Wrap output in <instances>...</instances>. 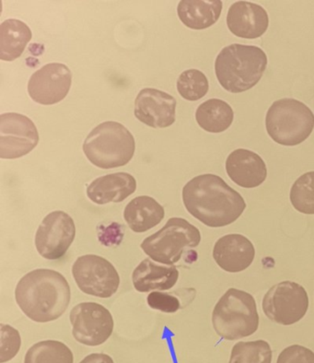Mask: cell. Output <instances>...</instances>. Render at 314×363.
<instances>
[{
	"label": "cell",
	"instance_id": "1",
	"mask_svg": "<svg viewBox=\"0 0 314 363\" xmlns=\"http://www.w3.org/2000/svg\"><path fill=\"white\" fill-rule=\"evenodd\" d=\"M186 211L206 226L221 228L235 223L246 208L241 194L223 178L207 174L191 179L183 189Z\"/></svg>",
	"mask_w": 314,
	"mask_h": 363
},
{
	"label": "cell",
	"instance_id": "2",
	"mask_svg": "<svg viewBox=\"0 0 314 363\" xmlns=\"http://www.w3.org/2000/svg\"><path fill=\"white\" fill-rule=\"evenodd\" d=\"M70 286L62 274L53 269L33 270L20 279L15 299L28 318L49 323L61 318L69 306Z\"/></svg>",
	"mask_w": 314,
	"mask_h": 363
},
{
	"label": "cell",
	"instance_id": "3",
	"mask_svg": "<svg viewBox=\"0 0 314 363\" xmlns=\"http://www.w3.org/2000/svg\"><path fill=\"white\" fill-rule=\"evenodd\" d=\"M267 67V57L254 45L233 44L223 48L215 62V76L225 90L240 94L259 82Z\"/></svg>",
	"mask_w": 314,
	"mask_h": 363
},
{
	"label": "cell",
	"instance_id": "4",
	"mask_svg": "<svg viewBox=\"0 0 314 363\" xmlns=\"http://www.w3.org/2000/svg\"><path fill=\"white\" fill-rule=\"evenodd\" d=\"M133 135L118 122L107 121L94 128L83 143V152L92 164L101 169L122 167L133 159Z\"/></svg>",
	"mask_w": 314,
	"mask_h": 363
},
{
	"label": "cell",
	"instance_id": "5",
	"mask_svg": "<svg viewBox=\"0 0 314 363\" xmlns=\"http://www.w3.org/2000/svg\"><path fill=\"white\" fill-rule=\"evenodd\" d=\"M215 333L226 340H239L252 336L259 327L257 301L248 292L229 289L212 313Z\"/></svg>",
	"mask_w": 314,
	"mask_h": 363
},
{
	"label": "cell",
	"instance_id": "6",
	"mask_svg": "<svg viewBox=\"0 0 314 363\" xmlns=\"http://www.w3.org/2000/svg\"><path fill=\"white\" fill-rule=\"evenodd\" d=\"M266 128L275 143L283 146H297L312 134L314 115L306 104L284 98L275 101L267 111Z\"/></svg>",
	"mask_w": 314,
	"mask_h": 363
},
{
	"label": "cell",
	"instance_id": "7",
	"mask_svg": "<svg viewBox=\"0 0 314 363\" xmlns=\"http://www.w3.org/2000/svg\"><path fill=\"white\" fill-rule=\"evenodd\" d=\"M200 242L198 228L184 218H171L161 230L147 237L140 247L155 262L174 266L186 248H195Z\"/></svg>",
	"mask_w": 314,
	"mask_h": 363
},
{
	"label": "cell",
	"instance_id": "8",
	"mask_svg": "<svg viewBox=\"0 0 314 363\" xmlns=\"http://www.w3.org/2000/svg\"><path fill=\"white\" fill-rule=\"evenodd\" d=\"M262 307L271 321L291 325L305 316L309 309V296L305 289L298 283L282 281L267 292Z\"/></svg>",
	"mask_w": 314,
	"mask_h": 363
},
{
	"label": "cell",
	"instance_id": "9",
	"mask_svg": "<svg viewBox=\"0 0 314 363\" xmlns=\"http://www.w3.org/2000/svg\"><path fill=\"white\" fill-rule=\"evenodd\" d=\"M76 284L83 294L108 299L116 294L120 277L113 264L96 255L79 257L72 266Z\"/></svg>",
	"mask_w": 314,
	"mask_h": 363
},
{
	"label": "cell",
	"instance_id": "10",
	"mask_svg": "<svg viewBox=\"0 0 314 363\" xmlns=\"http://www.w3.org/2000/svg\"><path fill=\"white\" fill-rule=\"evenodd\" d=\"M74 338L82 345H103L113 331L112 313L97 303H82L74 306L69 315Z\"/></svg>",
	"mask_w": 314,
	"mask_h": 363
},
{
	"label": "cell",
	"instance_id": "11",
	"mask_svg": "<svg viewBox=\"0 0 314 363\" xmlns=\"http://www.w3.org/2000/svg\"><path fill=\"white\" fill-rule=\"evenodd\" d=\"M75 236L76 226L73 218L64 211L51 212L36 230V250L45 259H60L66 255Z\"/></svg>",
	"mask_w": 314,
	"mask_h": 363
},
{
	"label": "cell",
	"instance_id": "12",
	"mask_svg": "<svg viewBox=\"0 0 314 363\" xmlns=\"http://www.w3.org/2000/svg\"><path fill=\"white\" fill-rule=\"evenodd\" d=\"M38 143V130L26 116L17 113L0 116V158H21L32 152Z\"/></svg>",
	"mask_w": 314,
	"mask_h": 363
},
{
	"label": "cell",
	"instance_id": "13",
	"mask_svg": "<svg viewBox=\"0 0 314 363\" xmlns=\"http://www.w3.org/2000/svg\"><path fill=\"white\" fill-rule=\"evenodd\" d=\"M72 84V73L61 63L45 65L30 77L28 83L30 97L43 106H53L63 101Z\"/></svg>",
	"mask_w": 314,
	"mask_h": 363
},
{
	"label": "cell",
	"instance_id": "14",
	"mask_svg": "<svg viewBox=\"0 0 314 363\" xmlns=\"http://www.w3.org/2000/svg\"><path fill=\"white\" fill-rule=\"evenodd\" d=\"M177 101L167 92L143 89L135 101V118L153 128L171 127L176 116Z\"/></svg>",
	"mask_w": 314,
	"mask_h": 363
},
{
	"label": "cell",
	"instance_id": "15",
	"mask_svg": "<svg viewBox=\"0 0 314 363\" xmlns=\"http://www.w3.org/2000/svg\"><path fill=\"white\" fill-rule=\"evenodd\" d=\"M255 249L247 237L228 235L218 239L214 245L213 258L224 272H245L254 262Z\"/></svg>",
	"mask_w": 314,
	"mask_h": 363
},
{
	"label": "cell",
	"instance_id": "16",
	"mask_svg": "<svg viewBox=\"0 0 314 363\" xmlns=\"http://www.w3.org/2000/svg\"><path fill=\"white\" fill-rule=\"evenodd\" d=\"M227 26L240 38L257 39L267 32L269 17L260 5L239 1L230 6L228 11Z\"/></svg>",
	"mask_w": 314,
	"mask_h": 363
},
{
	"label": "cell",
	"instance_id": "17",
	"mask_svg": "<svg viewBox=\"0 0 314 363\" xmlns=\"http://www.w3.org/2000/svg\"><path fill=\"white\" fill-rule=\"evenodd\" d=\"M225 167L230 179L243 189H255L267 179V168L264 160L249 150H234L228 157Z\"/></svg>",
	"mask_w": 314,
	"mask_h": 363
},
{
	"label": "cell",
	"instance_id": "18",
	"mask_svg": "<svg viewBox=\"0 0 314 363\" xmlns=\"http://www.w3.org/2000/svg\"><path fill=\"white\" fill-rule=\"evenodd\" d=\"M137 190V181L128 173L104 175L92 181L87 187V196L97 205L120 203Z\"/></svg>",
	"mask_w": 314,
	"mask_h": 363
},
{
	"label": "cell",
	"instance_id": "19",
	"mask_svg": "<svg viewBox=\"0 0 314 363\" xmlns=\"http://www.w3.org/2000/svg\"><path fill=\"white\" fill-rule=\"evenodd\" d=\"M179 279V272L175 266H159L146 258L135 267L132 274L134 288L138 292L168 291L174 287Z\"/></svg>",
	"mask_w": 314,
	"mask_h": 363
},
{
	"label": "cell",
	"instance_id": "20",
	"mask_svg": "<svg viewBox=\"0 0 314 363\" xmlns=\"http://www.w3.org/2000/svg\"><path fill=\"white\" fill-rule=\"evenodd\" d=\"M165 216L164 208L152 196H140L126 205L124 218L135 233H146L159 225Z\"/></svg>",
	"mask_w": 314,
	"mask_h": 363
},
{
	"label": "cell",
	"instance_id": "21",
	"mask_svg": "<svg viewBox=\"0 0 314 363\" xmlns=\"http://www.w3.org/2000/svg\"><path fill=\"white\" fill-rule=\"evenodd\" d=\"M223 7V3L220 0H183L178 4L177 13L186 27L204 30L217 23Z\"/></svg>",
	"mask_w": 314,
	"mask_h": 363
},
{
	"label": "cell",
	"instance_id": "22",
	"mask_svg": "<svg viewBox=\"0 0 314 363\" xmlns=\"http://www.w3.org/2000/svg\"><path fill=\"white\" fill-rule=\"evenodd\" d=\"M33 33L23 21L9 18L0 26V58L3 61H13L26 50Z\"/></svg>",
	"mask_w": 314,
	"mask_h": 363
},
{
	"label": "cell",
	"instance_id": "23",
	"mask_svg": "<svg viewBox=\"0 0 314 363\" xmlns=\"http://www.w3.org/2000/svg\"><path fill=\"white\" fill-rule=\"evenodd\" d=\"M234 113L229 104L220 99H211L200 104L196 119L199 127L211 133H221L232 125Z\"/></svg>",
	"mask_w": 314,
	"mask_h": 363
},
{
	"label": "cell",
	"instance_id": "24",
	"mask_svg": "<svg viewBox=\"0 0 314 363\" xmlns=\"http://www.w3.org/2000/svg\"><path fill=\"white\" fill-rule=\"evenodd\" d=\"M24 363H74V356L60 341L45 340L28 350Z\"/></svg>",
	"mask_w": 314,
	"mask_h": 363
},
{
	"label": "cell",
	"instance_id": "25",
	"mask_svg": "<svg viewBox=\"0 0 314 363\" xmlns=\"http://www.w3.org/2000/svg\"><path fill=\"white\" fill-rule=\"evenodd\" d=\"M273 352L266 340L239 342L232 347L229 363H272Z\"/></svg>",
	"mask_w": 314,
	"mask_h": 363
},
{
	"label": "cell",
	"instance_id": "26",
	"mask_svg": "<svg viewBox=\"0 0 314 363\" xmlns=\"http://www.w3.org/2000/svg\"><path fill=\"white\" fill-rule=\"evenodd\" d=\"M294 208L303 214H314V172L298 177L291 189L289 195Z\"/></svg>",
	"mask_w": 314,
	"mask_h": 363
},
{
	"label": "cell",
	"instance_id": "27",
	"mask_svg": "<svg viewBox=\"0 0 314 363\" xmlns=\"http://www.w3.org/2000/svg\"><path fill=\"white\" fill-rule=\"evenodd\" d=\"M207 76L198 69H189L181 74L177 81V91L184 100L196 101L208 94Z\"/></svg>",
	"mask_w": 314,
	"mask_h": 363
},
{
	"label": "cell",
	"instance_id": "28",
	"mask_svg": "<svg viewBox=\"0 0 314 363\" xmlns=\"http://www.w3.org/2000/svg\"><path fill=\"white\" fill-rule=\"evenodd\" d=\"M1 346H0V362L11 361L18 354L21 346V335L17 329L11 325L1 324Z\"/></svg>",
	"mask_w": 314,
	"mask_h": 363
},
{
	"label": "cell",
	"instance_id": "29",
	"mask_svg": "<svg viewBox=\"0 0 314 363\" xmlns=\"http://www.w3.org/2000/svg\"><path fill=\"white\" fill-rule=\"evenodd\" d=\"M147 303L150 308L163 313H174L181 308L179 299L165 292H152L147 298Z\"/></svg>",
	"mask_w": 314,
	"mask_h": 363
},
{
	"label": "cell",
	"instance_id": "30",
	"mask_svg": "<svg viewBox=\"0 0 314 363\" xmlns=\"http://www.w3.org/2000/svg\"><path fill=\"white\" fill-rule=\"evenodd\" d=\"M276 363H314V352L306 347L289 346L282 350Z\"/></svg>",
	"mask_w": 314,
	"mask_h": 363
},
{
	"label": "cell",
	"instance_id": "31",
	"mask_svg": "<svg viewBox=\"0 0 314 363\" xmlns=\"http://www.w3.org/2000/svg\"><path fill=\"white\" fill-rule=\"evenodd\" d=\"M79 363H115V362L109 355L103 353H94L85 357Z\"/></svg>",
	"mask_w": 314,
	"mask_h": 363
}]
</instances>
